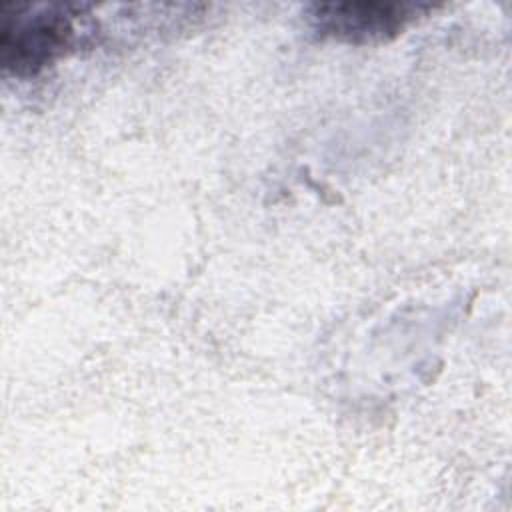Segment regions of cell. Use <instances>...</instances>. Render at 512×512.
Masks as SVG:
<instances>
[{
  "mask_svg": "<svg viewBox=\"0 0 512 512\" xmlns=\"http://www.w3.org/2000/svg\"><path fill=\"white\" fill-rule=\"evenodd\" d=\"M80 8L70 4H4L0 62L14 76H34L64 56L76 38Z\"/></svg>",
  "mask_w": 512,
  "mask_h": 512,
  "instance_id": "obj_1",
  "label": "cell"
},
{
  "mask_svg": "<svg viewBox=\"0 0 512 512\" xmlns=\"http://www.w3.org/2000/svg\"><path fill=\"white\" fill-rule=\"evenodd\" d=\"M428 6L412 2H320L308 10L310 24L322 38L346 44H376L398 36Z\"/></svg>",
  "mask_w": 512,
  "mask_h": 512,
  "instance_id": "obj_2",
  "label": "cell"
}]
</instances>
